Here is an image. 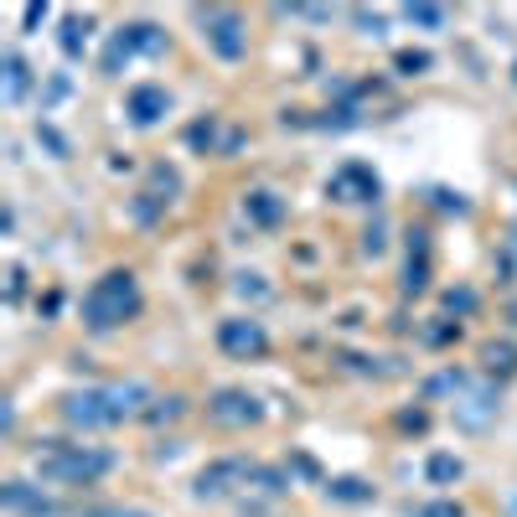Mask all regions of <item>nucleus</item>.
I'll list each match as a JSON object with an SVG mask.
<instances>
[{
    "instance_id": "f257e3e1",
    "label": "nucleus",
    "mask_w": 517,
    "mask_h": 517,
    "mask_svg": "<svg viewBox=\"0 0 517 517\" xmlns=\"http://www.w3.org/2000/svg\"><path fill=\"white\" fill-rule=\"evenodd\" d=\"M156 404L140 378H125V383H88V388H73L57 399V419L78 435H94V430H114L125 419H145V409Z\"/></svg>"
},
{
    "instance_id": "f03ea898",
    "label": "nucleus",
    "mask_w": 517,
    "mask_h": 517,
    "mask_svg": "<svg viewBox=\"0 0 517 517\" xmlns=\"http://www.w3.org/2000/svg\"><path fill=\"white\" fill-rule=\"evenodd\" d=\"M140 311H145V295H140L135 269H104V275L88 285V295H83V326L94 331V337L125 331Z\"/></svg>"
},
{
    "instance_id": "7ed1b4c3",
    "label": "nucleus",
    "mask_w": 517,
    "mask_h": 517,
    "mask_svg": "<svg viewBox=\"0 0 517 517\" xmlns=\"http://www.w3.org/2000/svg\"><path fill=\"white\" fill-rule=\"evenodd\" d=\"M32 466L52 486H94V481H104L119 466V455L99 450V445H78V440H47L32 455Z\"/></svg>"
},
{
    "instance_id": "20e7f679",
    "label": "nucleus",
    "mask_w": 517,
    "mask_h": 517,
    "mask_svg": "<svg viewBox=\"0 0 517 517\" xmlns=\"http://www.w3.org/2000/svg\"><path fill=\"white\" fill-rule=\"evenodd\" d=\"M171 47V37H166V26H156V21H125L119 32H109V47H104V57H99V73L104 78H119L135 57H161Z\"/></svg>"
},
{
    "instance_id": "39448f33",
    "label": "nucleus",
    "mask_w": 517,
    "mask_h": 517,
    "mask_svg": "<svg viewBox=\"0 0 517 517\" xmlns=\"http://www.w3.org/2000/svg\"><path fill=\"white\" fill-rule=\"evenodd\" d=\"M197 26H202V42L223 57V63H238L249 52V21L233 6H202L197 11Z\"/></svg>"
},
{
    "instance_id": "423d86ee",
    "label": "nucleus",
    "mask_w": 517,
    "mask_h": 517,
    "mask_svg": "<svg viewBox=\"0 0 517 517\" xmlns=\"http://www.w3.org/2000/svg\"><path fill=\"white\" fill-rule=\"evenodd\" d=\"M254 466H259V461H249V455H223V461H207V466L192 476V497H197V502H223V497L238 492V486L254 481Z\"/></svg>"
},
{
    "instance_id": "0eeeda50",
    "label": "nucleus",
    "mask_w": 517,
    "mask_h": 517,
    "mask_svg": "<svg viewBox=\"0 0 517 517\" xmlns=\"http://www.w3.org/2000/svg\"><path fill=\"white\" fill-rule=\"evenodd\" d=\"M264 399L249 388H212L207 393V424H218V430H254L264 424Z\"/></svg>"
},
{
    "instance_id": "6e6552de",
    "label": "nucleus",
    "mask_w": 517,
    "mask_h": 517,
    "mask_svg": "<svg viewBox=\"0 0 517 517\" xmlns=\"http://www.w3.org/2000/svg\"><path fill=\"white\" fill-rule=\"evenodd\" d=\"M497 414H502V393H497L492 378H471L461 393H455V409H450V419L461 424V430H471V435L492 430Z\"/></svg>"
},
{
    "instance_id": "1a4fd4ad",
    "label": "nucleus",
    "mask_w": 517,
    "mask_h": 517,
    "mask_svg": "<svg viewBox=\"0 0 517 517\" xmlns=\"http://www.w3.org/2000/svg\"><path fill=\"white\" fill-rule=\"evenodd\" d=\"M218 352L233 357V362H259V357H269V331H264V321H254V316H228V321H218Z\"/></svg>"
},
{
    "instance_id": "9d476101",
    "label": "nucleus",
    "mask_w": 517,
    "mask_h": 517,
    "mask_svg": "<svg viewBox=\"0 0 517 517\" xmlns=\"http://www.w3.org/2000/svg\"><path fill=\"white\" fill-rule=\"evenodd\" d=\"M326 197H337V202H362V207H378V202H383V176H378L368 161H347L337 176L326 181Z\"/></svg>"
},
{
    "instance_id": "9b49d317",
    "label": "nucleus",
    "mask_w": 517,
    "mask_h": 517,
    "mask_svg": "<svg viewBox=\"0 0 517 517\" xmlns=\"http://www.w3.org/2000/svg\"><path fill=\"white\" fill-rule=\"evenodd\" d=\"M409 259H404V275H399V290L414 300L430 290V275H435V243H430V228H409Z\"/></svg>"
},
{
    "instance_id": "f8f14e48",
    "label": "nucleus",
    "mask_w": 517,
    "mask_h": 517,
    "mask_svg": "<svg viewBox=\"0 0 517 517\" xmlns=\"http://www.w3.org/2000/svg\"><path fill=\"white\" fill-rule=\"evenodd\" d=\"M125 114L135 130H156L161 119L171 114V88L166 83H135L125 94Z\"/></svg>"
},
{
    "instance_id": "ddd939ff",
    "label": "nucleus",
    "mask_w": 517,
    "mask_h": 517,
    "mask_svg": "<svg viewBox=\"0 0 517 517\" xmlns=\"http://www.w3.org/2000/svg\"><path fill=\"white\" fill-rule=\"evenodd\" d=\"M0 507H6L11 517H63V507H57L42 486L21 481V476H11L6 486H0Z\"/></svg>"
},
{
    "instance_id": "4468645a",
    "label": "nucleus",
    "mask_w": 517,
    "mask_h": 517,
    "mask_svg": "<svg viewBox=\"0 0 517 517\" xmlns=\"http://www.w3.org/2000/svg\"><path fill=\"white\" fill-rule=\"evenodd\" d=\"M187 145L197 150V156H233V150H243V130H228L218 125V114L197 119V125H187Z\"/></svg>"
},
{
    "instance_id": "2eb2a0df",
    "label": "nucleus",
    "mask_w": 517,
    "mask_h": 517,
    "mask_svg": "<svg viewBox=\"0 0 517 517\" xmlns=\"http://www.w3.org/2000/svg\"><path fill=\"white\" fill-rule=\"evenodd\" d=\"M32 83H37V73H32V63L21 57V47H6V52H0V99L16 109V104H26Z\"/></svg>"
},
{
    "instance_id": "dca6fc26",
    "label": "nucleus",
    "mask_w": 517,
    "mask_h": 517,
    "mask_svg": "<svg viewBox=\"0 0 517 517\" xmlns=\"http://www.w3.org/2000/svg\"><path fill=\"white\" fill-rule=\"evenodd\" d=\"M321 497L326 502H342V507H368V502H378V486L368 476H326Z\"/></svg>"
},
{
    "instance_id": "f3484780",
    "label": "nucleus",
    "mask_w": 517,
    "mask_h": 517,
    "mask_svg": "<svg viewBox=\"0 0 517 517\" xmlns=\"http://www.w3.org/2000/svg\"><path fill=\"white\" fill-rule=\"evenodd\" d=\"M243 218H249L254 228H280V223H285V197L269 192V187L243 192Z\"/></svg>"
},
{
    "instance_id": "a211bd4d",
    "label": "nucleus",
    "mask_w": 517,
    "mask_h": 517,
    "mask_svg": "<svg viewBox=\"0 0 517 517\" xmlns=\"http://www.w3.org/2000/svg\"><path fill=\"white\" fill-rule=\"evenodd\" d=\"M512 373H517V342H512V337L486 342V347H481V378L502 383V378H512Z\"/></svg>"
},
{
    "instance_id": "6ab92c4d",
    "label": "nucleus",
    "mask_w": 517,
    "mask_h": 517,
    "mask_svg": "<svg viewBox=\"0 0 517 517\" xmlns=\"http://www.w3.org/2000/svg\"><path fill=\"white\" fill-rule=\"evenodd\" d=\"M145 197H156L161 207H171L181 197V171L171 161H156V166H150V176H145Z\"/></svg>"
},
{
    "instance_id": "aec40b11",
    "label": "nucleus",
    "mask_w": 517,
    "mask_h": 517,
    "mask_svg": "<svg viewBox=\"0 0 517 517\" xmlns=\"http://www.w3.org/2000/svg\"><path fill=\"white\" fill-rule=\"evenodd\" d=\"M88 32H94V16H63V26H57V47H63L68 63H78V57H83Z\"/></svg>"
},
{
    "instance_id": "412c9836",
    "label": "nucleus",
    "mask_w": 517,
    "mask_h": 517,
    "mask_svg": "<svg viewBox=\"0 0 517 517\" xmlns=\"http://www.w3.org/2000/svg\"><path fill=\"white\" fill-rule=\"evenodd\" d=\"M461 476H466V461H461V455H450V450H435L430 461H424V481H430V486H455Z\"/></svg>"
},
{
    "instance_id": "4be33fe9",
    "label": "nucleus",
    "mask_w": 517,
    "mask_h": 517,
    "mask_svg": "<svg viewBox=\"0 0 517 517\" xmlns=\"http://www.w3.org/2000/svg\"><path fill=\"white\" fill-rule=\"evenodd\" d=\"M404 21L419 26V32H445L450 26V6H430V0H409L404 6Z\"/></svg>"
},
{
    "instance_id": "5701e85b",
    "label": "nucleus",
    "mask_w": 517,
    "mask_h": 517,
    "mask_svg": "<svg viewBox=\"0 0 517 517\" xmlns=\"http://www.w3.org/2000/svg\"><path fill=\"white\" fill-rule=\"evenodd\" d=\"M254 492L259 497H290V486H295V476L285 471V466H254Z\"/></svg>"
},
{
    "instance_id": "b1692460",
    "label": "nucleus",
    "mask_w": 517,
    "mask_h": 517,
    "mask_svg": "<svg viewBox=\"0 0 517 517\" xmlns=\"http://www.w3.org/2000/svg\"><path fill=\"white\" fill-rule=\"evenodd\" d=\"M181 414H187V399H181V393H161V399L145 409V424H156V430H161V424H176Z\"/></svg>"
},
{
    "instance_id": "393cba45",
    "label": "nucleus",
    "mask_w": 517,
    "mask_h": 517,
    "mask_svg": "<svg viewBox=\"0 0 517 517\" xmlns=\"http://www.w3.org/2000/svg\"><path fill=\"white\" fill-rule=\"evenodd\" d=\"M435 68V57L424 52V47H404V52H393V73H404V78H419V73H430Z\"/></svg>"
},
{
    "instance_id": "a878e982",
    "label": "nucleus",
    "mask_w": 517,
    "mask_h": 517,
    "mask_svg": "<svg viewBox=\"0 0 517 517\" xmlns=\"http://www.w3.org/2000/svg\"><path fill=\"white\" fill-rule=\"evenodd\" d=\"M471 383V373H461V368H440L430 383H424V399H440V393H461Z\"/></svg>"
},
{
    "instance_id": "bb28decb",
    "label": "nucleus",
    "mask_w": 517,
    "mask_h": 517,
    "mask_svg": "<svg viewBox=\"0 0 517 517\" xmlns=\"http://www.w3.org/2000/svg\"><path fill=\"white\" fill-rule=\"evenodd\" d=\"M440 300H445V311H450V316H476V306H481V295H476L471 285H450Z\"/></svg>"
},
{
    "instance_id": "cd10ccee",
    "label": "nucleus",
    "mask_w": 517,
    "mask_h": 517,
    "mask_svg": "<svg viewBox=\"0 0 517 517\" xmlns=\"http://www.w3.org/2000/svg\"><path fill=\"white\" fill-rule=\"evenodd\" d=\"M78 517H156V512L135 507V502H94V507H83Z\"/></svg>"
},
{
    "instance_id": "c85d7f7f",
    "label": "nucleus",
    "mask_w": 517,
    "mask_h": 517,
    "mask_svg": "<svg viewBox=\"0 0 517 517\" xmlns=\"http://www.w3.org/2000/svg\"><path fill=\"white\" fill-rule=\"evenodd\" d=\"M347 16H352V26H357L362 37H383V32H388V16H383V11H368V6H352Z\"/></svg>"
},
{
    "instance_id": "c756f323",
    "label": "nucleus",
    "mask_w": 517,
    "mask_h": 517,
    "mask_svg": "<svg viewBox=\"0 0 517 517\" xmlns=\"http://www.w3.org/2000/svg\"><path fill=\"white\" fill-rule=\"evenodd\" d=\"M285 471H290V476H300V481H316V486H326V476H321V466H316V455H306V450H290Z\"/></svg>"
},
{
    "instance_id": "7c9ffc66",
    "label": "nucleus",
    "mask_w": 517,
    "mask_h": 517,
    "mask_svg": "<svg viewBox=\"0 0 517 517\" xmlns=\"http://www.w3.org/2000/svg\"><path fill=\"white\" fill-rule=\"evenodd\" d=\"M362 254H368V259H383V254H388V223H383V218H373L368 233H362Z\"/></svg>"
},
{
    "instance_id": "2f4dec72",
    "label": "nucleus",
    "mask_w": 517,
    "mask_h": 517,
    "mask_svg": "<svg viewBox=\"0 0 517 517\" xmlns=\"http://www.w3.org/2000/svg\"><path fill=\"white\" fill-rule=\"evenodd\" d=\"M419 337H424V347H445V342H455V337H461V321H435V326H424L419 331Z\"/></svg>"
},
{
    "instance_id": "473e14b6",
    "label": "nucleus",
    "mask_w": 517,
    "mask_h": 517,
    "mask_svg": "<svg viewBox=\"0 0 517 517\" xmlns=\"http://www.w3.org/2000/svg\"><path fill=\"white\" fill-rule=\"evenodd\" d=\"M430 202H435L440 212H455V218H466V212H471V202H466L461 192H450V187H435V192H430Z\"/></svg>"
},
{
    "instance_id": "72a5a7b5",
    "label": "nucleus",
    "mask_w": 517,
    "mask_h": 517,
    "mask_svg": "<svg viewBox=\"0 0 517 517\" xmlns=\"http://www.w3.org/2000/svg\"><path fill=\"white\" fill-rule=\"evenodd\" d=\"M37 140H42V145L52 150V156H57V161H68V156H73V145H68L63 135H57V130L47 125V119H37Z\"/></svg>"
},
{
    "instance_id": "f704fd0d",
    "label": "nucleus",
    "mask_w": 517,
    "mask_h": 517,
    "mask_svg": "<svg viewBox=\"0 0 517 517\" xmlns=\"http://www.w3.org/2000/svg\"><path fill=\"white\" fill-rule=\"evenodd\" d=\"M409 517H466L461 502H424V507H409Z\"/></svg>"
},
{
    "instance_id": "c9c22d12",
    "label": "nucleus",
    "mask_w": 517,
    "mask_h": 517,
    "mask_svg": "<svg viewBox=\"0 0 517 517\" xmlns=\"http://www.w3.org/2000/svg\"><path fill=\"white\" fill-rule=\"evenodd\" d=\"M130 212H135V223H145V228H150V223H156V218H161V212H166V207H161L156 197H145V192H140Z\"/></svg>"
},
{
    "instance_id": "e433bc0d",
    "label": "nucleus",
    "mask_w": 517,
    "mask_h": 517,
    "mask_svg": "<svg viewBox=\"0 0 517 517\" xmlns=\"http://www.w3.org/2000/svg\"><path fill=\"white\" fill-rule=\"evenodd\" d=\"M233 290H238L243 300H249V295H254V300H264V295H269L264 275H233Z\"/></svg>"
},
{
    "instance_id": "4c0bfd02",
    "label": "nucleus",
    "mask_w": 517,
    "mask_h": 517,
    "mask_svg": "<svg viewBox=\"0 0 517 517\" xmlns=\"http://www.w3.org/2000/svg\"><path fill=\"white\" fill-rule=\"evenodd\" d=\"M68 88H73V83H68V73H57V78L47 83V94H42V114H47L57 99H68Z\"/></svg>"
},
{
    "instance_id": "58836bf2",
    "label": "nucleus",
    "mask_w": 517,
    "mask_h": 517,
    "mask_svg": "<svg viewBox=\"0 0 517 517\" xmlns=\"http://www.w3.org/2000/svg\"><path fill=\"white\" fill-rule=\"evenodd\" d=\"M399 430L424 435V430H430V414H424V409H404V414H399Z\"/></svg>"
},
{
    "instance_id": "ea45409f",
    "label": "nucleus",
    "mask_w": 517,
    "mask_h": 517,
    "mask_svg": "<svg viewBox=\"0 0 517 517\" xmlns=\"http://www.w3.org/2000/svg\"><path fill=\"white\" fill-rule=\"evenodd\" d=\"M42 21H47V0H32V6L21 11V26H26V32H37Z\"/></svg>"
},
{
    "instance_id": "a19ab883",
    "label": "nucleus",
    "mask_w": 517,
    "mask_h": 517,
    "mask_svg": "<svg viewBox=\"0 0 517 517\" xmlns=\"http://www.w3.org/2000/svg\"><path fill=\"white\" fill-rule=\"evenodd\" d=\"M21 295H26V269L16 264V269H11V290H6V300H11V306H16Z\"/></svg>"
},
{
    "instance_id": "79ce46f5",
    "label": "nucleus",
    "mask_w": 517,
    "mask_h": 517,
    "mask_svg": "<svg viewBox=\"0 0 517 517\" xmlns=\"http://www.w3.org/2000/svg\"><path fill=\"white\" fill-rule=\"evenodd\" d=\"M507 259H512V269H517V228H512V238H507V249H502Z\"/></svg>"
},
{
    "instance_id": "37998d69",
    "label": "nucleus",
    "mask_w": 517,
    "mask_h": 517,
    "mask_svg": "<svg viewBox=\"0 0 517 517\" xmlns=\"http://www.w3.org/2000/svg\"><path fill=\"white\" fill-rule=\"evenodd\" d=\"M512 83H517V57H512Z\"/></svg>"
}]
</instances>
